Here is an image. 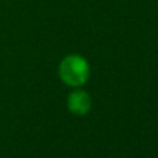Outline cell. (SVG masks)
Listing matches in <instances>:
<instances>
[{
  "label": "cell",
  "instance_id": "cell-1",
  "mask_svg": "<svg viewBox=\"0 0 158 158\" xmlns=\"http://www.w3.org/2000/svg\"><path fill=\"white\" fill-rule=\"evenodd\" d=\"M59 74L66 85L81 87L89 77L88 62L80 55H69L60 63Z\"/></svg>",
  "mask_w": 158,
  "mask_h": 158
},
{
  "label": "cell",
  "instance_id": "cell-2",
  "mask_svg": "<svg viewBox=\"0 0 158 158\" xmlns=\"http://www.w3.org/2000/svg\"><path fill=\"white\" fill-rule=\"evenodd\" d=\"M91 97L88 93L81 91V89H76L72 91L67 97V108L70 109V112L78 116L88 114V110L91 109Z\"/></svg>",
  "mask_w": 158,
  "mask_h": 158
}]
</instances>
